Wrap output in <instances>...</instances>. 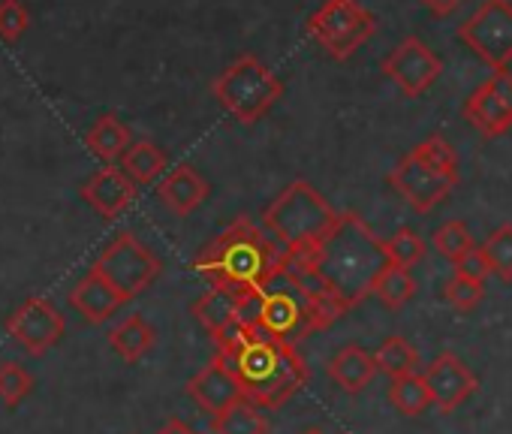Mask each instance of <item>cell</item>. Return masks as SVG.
I'll return each instance as SVG.
<instances>
[{
    "label": "cell",
    "mask_w": 512,
    "mask_h": 434,
    "mask_svg": "<svg viewBox=\"0 0 512 434\" xmlns=\"http://www.w3.org/2000/svg\"><path fill=\"white\" fill-rule=\"evenodd\" d=\"M217 344V353L232 365L244 386V398L263 410L284 407L311 377L296 344L235 323Z\"/></svg>",
    "instance_id": "6da1fadb"
},
{
    "label": "cell",
    "mask_w": 512,
    "mask_h": 434,
    "mask_svg": "<svg viewBox=\"0 0 512 434\" xmlns=\"http://www.w3.org/2000/svg\"><path fill=\"white\" fill-rule=\"evenodd\" d=\"M287 254L266 233L263 224H253L250 217L235 221L211 239L196 257L193 269L217 290H229L235 296L263 290L278 272H284Z\"/></svg>",
    "instance_id": "7a4b0ae2"
},
{
    "label": "cell",
    "mask_w": 512,
    "mask_h": 434,
    "mask_svg": "<svg viewBox=\"0 0 512 434\" xmlns=\"http://www.w3.org/2000/svg\"><path fill=\"white\" fill-rule=\"evenodd\" d=\"M329 290L353 311L368 296H374L377 275L389 266L383 239L365 224L356 211H344L335 233L308 254Z\"/></svg>",
    "instance_id": "3957f363"
},
{
    "label": "cell",
    "mask_w": 512,
    "mask_h": 434,
    "mask_svg": "<svg viewBox=\"0 0 512 434\" xmlns=\"http://www.w3.org/2000/svg\"><path fill=\"white\" fill-rule=\"evenodd\" d=\"M341 224V214L332 202L308 181H293L284 187L263 211L266 233L281 245L287 257L314 254Z\"/></svg>",
    "instance_id": "277c9868"
},
{
    "label": "cell",
    "mask_w": 512,
    "mask_h": 434,
    "mask_svg": "<svg viewBox=\"0 0 512 434\" xmlns=\"http://www.w3.org/2000/svg\"><path fill=\"white\" fill-rule=\"evenodd\" d=\"M389 187L401 193L407 205L428 214L440 202L449 199V193L458 184V157L452 145L443 136H428L419 142L410 154H404L395 169L386 175Z\"/></svg>",
    "instance_id": "5b68a950"
},
{
    "label": "cell",
    "mask_w": 512,
    "mask_h": 434,
    "mask_svg": "<svg viewBox=\"0 0 512 434\" xmlns=\"http://www.w3.org/2000/svg\"><path fill=\"white\" fill-rule=\"evenodd\" d=\"M211 91L235 121L256 124L284 97V82L256 55H241L214 79Z\"/></svg>",
    "instance_id": "8992f818"
},
{
    "label": "cell",
    "mask_w": 512,
    "mask_h": 434,
    "mask_svg": "<svg viewBox=\"0 0 512 434\" xmlns=\"http://www.w3.org/2000/svg\"><path fill=\"white\" fill-rule=\"evenodd\" d=\"M260 299H263L260 329H266L290 344L305 341L311 332L329 329L320 305L299 287V281L287 272V266L260 290Z\"/></svg>",
    "instance_id": "52a82bcc"
},
{
    "label": "cell",
    "mask_w": 512,
    "mask_h": 434,
    "mask_svg": "<svg viewBox=\"0 0 512 434\" xmlns=\"http://www.w3.org/2000/svg\"><path fill=\"white\" fill-rule=\"evenodd\" d=\"M305 31L329 58L347 61L377 34V19L359 0H326Z\"/></svg>",
    "instance_id": "ba28073f"
},
{
    "label": "cell",
    "mask_w": 512,
    "mask_h": 434,
    "mask_svg": "<svg viewBox=\"0 0 512 434\" xmlns=\"http://www.w3.org/2000/svg\"><path fill=\"white\" fill-rule=\"evenodd\" d=\"M91 269L130 302L160 278L163 263L151 248H145L133 233L124 230L100 251Z\"/></svg>",
    "instance_id": "9c48e42d"
},
{
    "label": "cell",
    "mask_w": 512,
    "mask_h": 434,
    "mask_svg": "<svg viewBox=\"0 0 512 434\" xmlns=\"http://www.w3.org/2000/svg\"><path fill=\"white\" fill-rule=\"evenodd\" d=\"M458 40L485 61L494 73L512 64V4L509 0H482L476 13L458 25Z\"/></svg>",
    "instance_id": "30bf717a"
},
{
    "label": "cell",
    "mask_w": 512,
    "mask_h": 434,
    "mask_svg": "<svg viewBox=\"0 0 512 434\" xmlns=\"http://www.w3.org/2000/svg\"><path fill=\"white\" fill-rule=\"evenodd\" d=\"M383 73L398 85L404 97H422L440 79L443 61L419 37H404L383 58Z\"/></svg>",
    "instance_id": "8fae6325"
},
{
    "label": "cell",
    "mask_w": 512,
    "mask_h": 434,
    "mask_svg": "<svg viewBox=\"0 0 512 434\" xmlns=\"http://www.w3.org/2000/svg\"><path fill=\"white\" fill-rule=\"evenodd\" d=\"M64 314L49 302V299H40V296H31L25 299L10 317H7V332L10 338H16L25 350L31 353H46L52 350L61 338H64Z\"/></svg>",
    "instance_id": "7c38bea8"
},
{
    "label": "cell",
    "mask_w": 512,
    "mask_h": 434,
    "mask_svg": "<svg viewBox=\"0 0 512 434\" xmlns=\"http://www.w3.org/2000/svg\"><path fill=\"white\" fill-rule=\"evenodd\" d=\"M464 118L488 139L512 127V73L497 70L464 100Z\"/></svg>",
    "instance_id": "4fadbf2b"
},
{
    "label": "cell",
    "mask_w": 512,
    "mask_h": 434,
    "mask_svg": "<svg viewBox=\"0 0 512 434\" xmlns=\"http://www.w3.org/2000/svg\"><path fill=\"white\" fill-rule=\"evenodd\" d=\"M425 383H428V392H431V401L440 413H452L455 407H461L467 398L476 395L479 389V380L476 374L461 362L458 353L452 350H443L434 356V362L425 368Z\"/></svg>",
    "instance_id": "5bb4252c"
},
{
    "label": "cell",
    "mask_w": 512,
    "mask_h": 434,
    "mask_svg": "<svg viewBox=\"0 0 512 434\" xmlns=\"http://www.w3.org/2000/svg\"><path fill=\"white\" fill-rule=\"evenodd\" d=\"M187 395L211 416L223 413L226 407H232L235 401L244 398V386L238 380V374L232 371V365L217 353L196 377H190L187 383Z\"/></svg>",
    "instance_id": "9a60e30c"
},
{
    "label": "cell",
    "mask_w": 512,
    "mask_h": 434,
    "mask_svg": "<svg viewBox=\"0 0 512 434\" xmlns=\"http://www.w3.org/2000/svg\"><path fill=\"white\" fill-rule=\"evenodd\" d=\"M82 199L100 214L106 217V221H115V217H121L133 199H136V184L130 181V175L121 169V166H103L97 169L85 187H82Z\"/></svg>",
    "instance_id": "2e32d148"
},
{
    "label": "cell",
    "mask_w": 512,
    "mask_h": 434,
    "mask_svg": "<svg viewBox=\"0 0 512 434\" xmlns=\"http://www.w3.org/2000/svg\"><path fill=\"white\" fill-rule=\"evenodd\" d=\"M208 193H211L208 181H205L193 166H187V163L175 166V169L160 181V187H157L160 202H163L172 214H178V217L193 214V211L208 199Z\"/></svg>",
    "instance_id": "e0dca14e"
},
{
    "label": "cell",
    "mask_w": 512,
    "mask_h": 434,
    "mask_svg": "<svg viewBox=\"0 0 512 434\" xmlns=\"http://www.w3.org/2000/svg\"><path fill=\"white\" fill-rule=\"evenodd\" d=\"M377 371H380V368H377L374 353L362 350L359 344L341 347V350L332 356V362L326 365L329 380H332L341 392H347V395H359L365 386H371V380L377 377Z\"/></svg>",
    "instance_id": "ac0fdd59"
},
{
    "label": "cell",
    "mask_w": 512,
    "mask_h": 434,
    "mask_svg": "<svg viewBox=\"0 0 512 434\" xmlns=\"http://www.w3.org/2000/svg\"><path fill=\"white\" fill-rule=\"evenodd\" d=\"M127 299L109 284L103 281L94 269L70 290V305L88 320V323H106Z\"/></svg>",
    "instance_id": "d6986e66"
},
{
    "label": "cell",
    "mask_w": 512,
    "mask_h": 434,
    "mask_svg": "<svg viewBox=\"0 0 512 434\" xmlns=\"http://www.w3.org/2000/svg\"><path fill=\"white\" fill-rule=\"evenodd\" d=\"M238 299L241 296H235V293H229V290H217V287H211L205 296H199L196 302H193V317L202 323V329L211 335V341H220L235 323H238Z\"/></svg>",
    "instance_id": "ffe728a7"
},
{
    "label": "cell",
    "mask_w": 512,
    "mask_h": 434,
    "mask_svg": "<svg viewBox=\"0 0 512 434\" xmlns=\"http://www.w3.org/2000/svg\"><path fill=\"white\" fill-rule=\"evenodd\" d=\"M85 142H88V148H91L94 157H100L103 163L115 166V163H121V157L133 145V136H130V127L121 118L103 115V118L94 121V127L88 130Z\"/></svg>",
    "instance_id": "44dd1931"
},
{
    "label": "cell",
    "mask_w": 512,
    "mask_h": 434,
    "mask_svg": "<svg viewBox=\"0 0 512 434\" xmlns=\"http://www.w3.org/2000/svg\"><path fill=\"white\" fill-rule=\"evenodd\" d=\"M157 341V332L154 326L139 317V314H130L127 320H121L112 332H109V347L124 359V362H139L145 353H151Z\"/></svg>",
    "instance_id": "7402d4cb"
},
{
    "label": "cell",
    "mask_w": 512,
    "mask_h": 434,
    "mask_svg": "<svg viewBox=\"0 0 512 434\" xmlns=\"http://www.w3.org/2000/svg\"><path fill=\"white\" fill-rule=\"evenodd\" d=\"M211 434H269V419L263 407L241 398L211 419Z\"/></svg>",
    "instance_id": "603a6c76"
},
{
    "label": "cell",
    "mask_w": 512,
    "mask_h": 434,
    "mask_svg": "<svg viewBox=\"0 0 512 434\" xmlns=\"http://www.w3.org/2000/svg\"><path fill=\"white\" fill-rule=\"evenodd\" d=\"M121 169L130 175L133 184H154L166 169V154H163L160 145H154L148 139H139L121 157Z\"/></svg>",
    "instance_id": "cb8c5ba5"
},
{
    "label": "cell",
    "mask_w": 512,
    "mask_h": 434,
    "mask_svg": "<svg viewBox=\"0 0 512 434\" xmlns=\"http://www.w3.org/2000/svg\"><path fill=\"white\" fill-rule=\"evenodd\" d=\"M374 359H377V368L386 374V377H410V374H416V368H419V350L407 341V338H401V335H392V338H386L380 347H377V353H374Z\"/></svg>",
    "instance_id": "d4e9b609"
},
{
    "label": "cell",
    "mask_w": 512,
    "mask_h": 434,
    "mask_svg": "<svg viewBox=\"0 0 512 434\" xmlns=\"http://www.w3.org/2000/svg\"><path fill=\"white\" fill-rule=\"evenodd\" d=\"M416 290H419V284H416V278L410 275V269H398V266H386L380 275H377V281H374V296L389 308V311H398V308H404L413 296H416Z\"/></svg>",
    "instance_id": "484cf974"
},
{
    "label": "cell",
    "mask_w": 512,
    "mask_h": 434,
    "mask_svg": "<svg viewBox=\"0 0 512 434\" xmlns=\"http://www.w3.org/2000/svg\"><path fill=\"white\" fill-rule=\"evenodd\" d=\"M389 404L404 416H422L434 401H431L425 377L410 374V377H395L389 383Z\"/></svg>",
    "instance_id": "4316f807"
},
{
    "label": "cell",
    "mask_w": 512,
    "mask_h": 434,
    "mask_svg": "<svg viewBox=\"0 0 512 434\" xmlns=\"http://www.w3.org/2000/svg\"><path fill=\"white\" fill-rule=\"evenodd\" d=\"M431 245H434V251H437L440 257H446L452 266H458L464 257H470V254L476 251V242H473L467 224H461V221H446L443 227H437L434 236H431Z\"/></svg>",
    "instance_id": "83f0119b"
},
{
    "label": "cell",
    "mask_w": 512,
    "mask_h": 434,
    "mask_svg": "<svg viewBox=\"0 0 512 434\" xmlns=\"http://www.w3.org/2000/svg\"><path fill=\"white\" fill-rule=\"evenodd\" d=\"M479 251L488 263V272L497 275L503 284H512V224L497 227Z\"/></svg>",
    "instance_id": "f1b7e54d"
},
{
    "label": "cell",
    "mask_w": 512,
    "mask_h": 434,
    "mask_svg": "<svg viewBox=\"0 0 512 434\" xmlns=\"http://www.w3.org/2000/svg\"><path fill=\"white\" fill-rule=\"evenodd\" d=\"M383 251H386V257H389L392 266H398V269H413V266L422 263V257H425V239H422L416 230L401 227V230H395L389 239H383Z\"/></svg>",
    "instance_id": "f546056e"
},
{
    "label": "cell",
    "mask_w": 512,
    "mask_h": 434,
    "mask_svg": "<svg viewBox=\"0 0 512 434\" xmlns=\"http://www.w3.org/2000/svg\"><path fill=\"white\" fill-rule=\"evenodd\" d=\"M482 296H485V281H476V278L461 275V272H455V275L446 281V287H443V299H446L458 314L473 311V308L482 302Z\"/></svg>",
    "instance_id": "4dcf8cb0"
},
{
    "label": "cell",
    "mask_w": 512,
    "mask_h": 434,
    "mask_svg": "<svg viewBox=\"0 0 512 434\" xmlns=\"http://www.w3.org/2000/svg\"><path fill=\"white\" fill-rule=\"evenodd\" d=\"M31 389H34V377L22 365L16 362L0 365V398H4V404L16 407L22 398H28Z\"/></svg>",
    "instance_id": "1f68e13d"
},
{
    "label": "cell",
    "mask_w": 512,
    "mask_h": 434,
    "mask_svg": "<svg viewBox=\"0 0 512 434\" xmlns=\"http://www.w3.org/2000/svg\"><path fill=\"white\" fill-rule=\"evenodd\" d=\"M31 25V16L22 0H0V40L16 43Z\"/></svg>",
    "instance_id": "d6a6232c"
},
{
    "label": "cell",
    "mask_w": 512,
    "mask_h": 434,
    "mask_svg": "<svg viewBox=\"0 0 512 434\" xmlns=\"http://www.w3.org/2000/svg\"><path fill=\"white\" fill-rule=\"evenodd\" d=\"M455 272H461V275H470V278H476V281H485L491 272H488V263H485V257H482V251L476 248L470 257H464L458 266H455Z\"/></svg>",
    "instance_id": "836d02e7"
},
{
    "label": "cell",
    "mask_w": 512,
    "mask_h": 434,
    "mask_svg": "<svg viewBox=\"0 0 512 434\" xmlns=\"http://www.w3.org/2000/svg\"><path fill=\"white\" fill-rule=\"evenodd\" d=\"M419 4L431 13V16H437V19H446V16H452L464 0H419Z\"/></svg>",
    "instance_id": "e575fe53"
},
{
    "label": "cell",
    "mask_w": 512,
    "mask_h": 434,
    "mask_svg": "<svg viewBox=\"0 0 512 434\" xmlns=\"http://www.w3.org/2000/svg\"><path fill=\"white\" fill-rule=\"evenodd\" d=\"M157 434H196L187 422H181V419H169Z\"/></svg>",
    "instance_id": "d590c367"
},
{
    "label": "cell",
    "mask_w": 512,
    "mask_h": 434,
    "mask_svg": "<svg viewBox=\"0 0 512 434\" xmlns=\"http://www.w3.org/2000/svg\"><path fill=\"white\" fill-rule=\"evenodd\" d=\"M302 434H323V428H308V431H302Z\"/></svg>",
    "instance_id": "8d00e7d4"
}]
</instances>
